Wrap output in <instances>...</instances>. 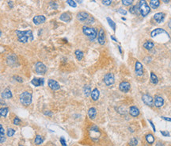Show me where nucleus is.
I'll use <instances>...</instances> for the list:
<instances>
[{
	"label": "nucleus",
	"mask_w": 171,
	"mask_h": 146,
	"mask_svg": "<svg viewBox=\"0 0 171 146\" xmlns=\"http://www.w3.org/2000/svg\"><path fill=\"white\" fill-rule=\"evenodd\" d=\"M16 34L18 36V40L21 43H27L28 40L32 41L33 40V33L31 30H25V31H20L16 30Z\"/></svg>",
	"instance_id": "obj_1"
},
{
	"label": "nucleus",
	"mask_w": 171,
	"mask_h": 146,
	"mask_svg": "<svg viewBox=\"0 0 171 146\" xmlns=\"http://www.w3.org/2000/svg\"><path fill=\"white\" fill-rule=\"evenodd\" d=\"M82 32H83V33L86 35V36L88 37V38L90 41L95 40L96 39V37H97V30H95L94 28L89 27V26H87V25H85V26L82 27Z\"/></svg>",
	"instance_id": "obj_2"
},
{
	"label": "nucleus",
	"mask_w": 171,
	"mask_h": 146,
	"mask_svg": "<svg viewBox=\"0 0 171 146\" xmlns=\"http://www.w3.org/2000/svg\"><path fill=\"white\" fill-rule=\"evenodd\" d=\"M32 94L28 91H24L20 94V102L22 105L25 106H28L32 103Z\"/></svg>",
	"instance_id": "obj_3"
},
{
	"label": "nucleus",
	"mask_w": 171,
	"mask_h": 146,
	"mask_svg": "<svg viewBox=\"0 0 171 146\" xmlns=\"http://www.w3.org/2000/svg\"><path fill=\"white\" fill-rule=\"evenodd\" d=\"M139 10L142 17H146L151 11V8L146 0H140L139 2Z\"/></svg>",
	"instance_id": "obj_4"
},
{
	"label": "nucleus",
	"mask_w": 171,
	"mask_h": 146,
	"mask_svg": "<svg viewBox=\"0 0 171 146\" xmlns=\"http://www.w3.org/2000/svg\"><path fill=\"white\" fill-rule=\"evenodd\" d=\"M89 133H90V138L93 140V141H97L101 136V132H100L99 129H98V127L96 125L91 126Z\"/></svg>",
	"instance_id": "obj_5"
},
{
	"label": "nucleus",
	"mask_w": 171,
	"mask_h": 146,
	"mask_svg": "<svg viewBox=\"0 0 171 146\" xmlns=\"http://www.w3.org/2000/svg\"><path fill=\"white\" fill-rule=\"evenodd\" d=\"M35 71L39 75H43L47 72V67L41 62H37L35 64Z\"/></svg>",
	"instance_id": "obj_6"
},
{
	"label": "nucleus",
	"mask_w": 171,
	"mask_h": 146,
	"mask_svg": "<svg viewBox=\"0 0 171 146\" xmlns=\"http://www.w3.org/2000/svg\"><path fill=\"white\" fill-rule=\"evenodd\" d=\"M90 16L91 15L89 14L87 12L80 11V12H78V14H77V19L79 21H81V22H82V23L86 24V22L88 21V19L90 18Z\"/></svg>",
	"instance_id": "obj_7"
},
{
	"label": "nucleus",
	"mask_w": 171,
	"mask_h": 146,
	"mask_svg": "<svg viewBox=\"0 0 171 146\" xmlns=\"http://www.w3.org/2000/svg\"><path fill=\"white\" fill-rule=\"evenodd\" d=\"M115 82V77L113 73H108L104 77V83L107 86H111Z\"/></svg>",
	"instance_id": "obj_8"
},
{
	"label": "nucleus",
	"mask_w": 171,
	"mask_h": 146,
	"mask_svg": "<svg viewBox=\"0 0 171 146\" xmlns=\"http://www.w3.org/2000/svg\"><path fill=\"white\" fill-rule=\"evenodd\" d=\"M142 100L143 101V103L146 105H147V106H152L154 104V98H152L151 95L147 94L142 95Z\"/></svg>",
	"instance_id": "obj_9"
},
{
	"label": "nucleus",
	"mask_w": 171,
	"mask_h": 146,
	"mask_svg": "<svg viewBox=\"0 0 171 146\" xmlns=\"http://www.w3.org/2000/svg\"><path fill=\"white\" fill-rule=\"evenodd\" d=\"M97 40L98 42L100 44L103 45L105 43V33H104V31L103 29H100L99 32H98L97 34Z\"/></svg>",
	"instance_id": "obj_10"
},
{
	"label": "nucleus",
	"mask_w": 171,
	"mask_h": 146,
	"mask_svg": "<svg viewBox=\"0 0 171 146\" xmlns=\"http://www.w3.org/2000/svg\"><path fill=\"white\" fill-rule=\"evenodd\" d=\"M45 21H46V18L44 15H37L33 19V23L37 25L44 23V22H45Z\"/></svg>",
	"instance_id": "obj_11"
},
{
	"label": "nucleus",
	"mask_w": 171,
	"mask_h": 146,
	"mask_svg": "<svg viewBox=\"0 0 171 146\" xmlns=\"http://www.w3.org/2000/svg\"><path fill=\"white\" fill-rule=\"evenodd\" d=\"M135 73L136 75L138 76H141L143 74V68H142V65L140 62L136 61L135 63Z\"/></svg>",
	"instance_id": "obj_12"
},
{
	"label": "nucleus",
	"mask_w": 171,
	"mask_h": 146,
	"mask_svg": "<svg viewBox=\"0 0 171 146\" xmlns=\"http://www.w3.org/2000/svg\"><path fill=\"white\" fill-rule=\"evenodd\" d=\"M48 87L53 91H57L60 88V86L59 84V83L54 80V79H49L48 82Z\"/></svg>",
	"instance_id": "obj_13"
},
{
	"label": "nucleus",
	"mask_w": 171,
	"mask_h": 146,
	"mask_svg": "<svg viewBox=\"0 0 171 146\" xmlns=\"http://www.w3.org/2000/svg\"><path fill=\"white\" fill-rule=\"evenodd\" d=\"M130 88H131V85H130V83L128 82H122V83H120L119 85V89L122 92H124V93L129 91Z\"/></svg>",
	"instance_id": "obj_14"
},
{
	"label": "nucleus",
	"mask_w": 171,
	"mask_h": 146,
	"mask_svg": "<svg viewBox=\"0 0 171 146\" xmlns=\"http://www.w3.org/2000/svg\"><path fill=\"white\" fill-rule=\"evenodd\" d=\"M168 34V33L166 31V30H164L163 29H161V28H157V29H155L154 30H153L151 33V37H157L158 35H161V34Z\"/></svg>",
	"instance_id": "obj_15"
},
{
	"label": "nucleus",
	"mask_w": 171,
	"mask_h": 146,
	"mask_svg": "<svg viewBox=\"0 0 171 146\" xmlns=\"http://www.w3.org/2000/svg\"><path fill=\"white\" fill-rule=\"evenodd\" d=\"M31 83L35 87H40L44 83V79L43 78H34L32 79Z\"/></svg>",
	"instance_id": "obj_16"
},
{
	"label": "nucleus",
	"mask_w": 171,
	"mask_h": 146,
	"mask_svg": "<svg viewBox=\"0 0 171 146\" xmlns=\"http://www.w3.org/2000/svg\"><path fill=\"white\" fill-rule=\"evenodd\" d=\"M154 104V106H156V107H158V108L162 106L163 104H164V99L162 98V97H161V96H155Z\"/></svg>",
	"instance_id": "obj_17"
},
{
	"label": "nucleus",
	"mask_w": 171,
	"mask_h": 146,
	"mask_svg": "<svg viewBox=\"0 0 171 146\" xmlns=\"http://www.w3.org/2000/svg\"><path fill=\"white\" fill-rule=\"evenodd\" d=\"M164 18H165V14L162 12L157 13V14H155L154 15V19L158 23H162L164 21Z\"/></svg>",
	"instance_id": "obj_18"
},
{
	"label": "nucleus",
	"mask_w": 171,
	"mask_h": 146,
	"mask_svg": "<svg viewBox=\"0 0 171 146\" xmlns=\"http://www.w3.org/2000/svg\"><path fill=\"white\" fill-rule=\"evenodd\" d=\"M59 19H60V20H62L63 21H64V22H69L71 20V15L70 13H67V12L63 13V14L60 15Z\"/></svg>",
	"instance_id": "obj_19"
},
{
	"label": "nucleus",
	"mask_w": 171,
	"mask_h": 146,
	"mask_svg": "<svg viewBox=\"0 0 171 146\" xmlns=\"http://www.w3.org/2000/svg\"><path fill=\"white\" fill-rule=\"evenodd\" d=\"M7 63L10 66H14L15 64H17L18 63V59L16 57L15 55H10L7 58Z\"/></svg>",
	"instance_id": "obj_20"
},
{
	"label": "nucleus",
	"mask_w": 171,
	"mask_h": 146,
	"mask_svg": "<svg viewBox=\"0 0 171 146\" xmlns=\"http://www.w3.org/2000/svg\"><path fill=\"white\" fill-rule=\"evenodd\" d=\"M1 95L2 98H7V99H9V98H12V92L9 88H6L5 90L2 91Z\"/></svg>",
	"instance_id": "obj_21"
},
{
	"label": "nucleus",
	"mask_w": 171,
	"mask_h": 146,
	"mask_svg": "<svg viewBox=\"0 0 171 146\" xmlns=\"http://www.w3.org/2000/svg\"><path fill=\"white\" fill-rule=\"evenodd\" d=\"M91 94L92 99H93L94 101H97L98 98H99L100 92H99V91H98V89L95 88V89H94V90L91 91V94Z\"/></svg>",
	"instance_id": "obj_22"
},
{
	"label": "nucleus",
	"mask_w": 171,
	"mask_h": 146,
	"mask_svg": "<svg viewBox=\"0 0 171 146\" xmlns=\"http://www.w3.org/2000/svg\"><path fill=\"white\" fill-rule=\"evenodd\" d=\"M129 113L132 117H137L139 115V110L136 106H131L129 110Z\"/></svg>",
	"instance_id": "obj_23"
},
{
	"label": "nucleus",
	"mask_w": 171,
	"mask_h": 146,
	"mask_svg": "<svg viewBox=\"0 0 171 146\" xmlns=\"http://www.w3.org/2000/svg\"><path fill=\"white\" fill-rule=\"evenodd\" d=\"M97 115V110L94 107H91L88 110V116L90 119H94Z\"/></svg>",
	"instance_id": "obj_24"
},
{
	"label": "nucleus",
	"mask_w": 171,
	"mask_h": 146,
	"mask_svg": "<svg viewBox=\"0 0 171 146\" xmlns=\"http://www.w3.org/2000/svg\"><path fill=\"white\" fill-rule=\"evenodd\" d=\"M154 43L152 42V41H146V42L143 44V47H144V49H147V50H151L152 49L154 48Z\"/></svg>",
	"instance_id": "obj_25"
},
{
	"label": "nucleus",
	"mask_w": 171,
	"mask_h": 146,
	"mask_svg": "<svg viewBox=\"0 0 171 146\" xmlns=\"http://www.w3.org/2000/svg\"><path fill=\"white\" fill-rule=\"evenodd\" d=\"M150 6H151V8L157 9L158 6H160L159 0H151V1H150Z\"/></svg>",
	"instance_id": "obj_26"
},
{
	"label": "nucleus",
	"mask_w": 171,
	"mask_h": 146,
	"mask_svg": "<svg viewBox=\"0 0 171 146\" xmlns=\"http://www.w3.org/2000/svg\"><path fill=\"white\" fill-rule=\"evenodd\" d=\"M8 108L7 107H4V108H0V117H6V115L8 114Z\"/></svg>",
	"instance_id": "obj_27"
},
{
	"label": "nucleus",
	"mask_w": 171,
	"mask_h": 146,
	"mask_svg": "<svg viewBox=\"0 0 171 146\" xmlns=\"http://www.w3.org/2000/svg\"><path fill=\"white\" fill-rule=\"evenodd\" d=\"M151 83L153 84H157L158 83V77H157L156 75H155L154 72H151Z\"/></svg>",
	"instance_id": "obj_28"
},
{
	"label": "nucleus",
	"mask_w": 171,
	"mask_h": 146,
	"mask_svg": "<svg viewBox=\"0 0 171 146\" xmlns=\"http://www.w3.org/2000/svg\"><path fill=\"white\" fill-rule=\"evenodd\" d=\"M44 141V140L43 138L41 137V136L40 135H37L36 136V137H35V140H34V143L36 145H40V144H42Z\"/></svg>",
	"instance_id": "obj_29"
},
{
	"label": "nucleus",
	"mask_w": 171,
	"mask_h": 146,
	"mask_svg": "<svg viewBox=\"0 0 171 146\" xmlns=\"http://www.w3.org/2000/svg\"><path fill=\"white\" fill-rule=\"evenodd\" d=\"M106 20H107V21H108V23H109V26L111 27L113 29V30L115 31V30H116V24H115V22H114L112 19H111L110 18H109L108 17L107 18H106Z\"/></svg>",
	"instance_id": "obj_30"
},
{
	"label": "nucleus",
	"mask_w": 171,
	"mask_h": 146,
	"mask_svg": "<svg viewBox=\"0 0 171 146\" xmlns=\"http://www.w3.org/2000/svg\"><path fill=\"white\" fill-rule=\"evenodd\" d=\"M83 91L86 96H89L91 94V90H90V87L89 85H85V87L83 88Z\"/></svg>",
	"instance_id": "obj_31"
},
{
	"label": "nucleus",
	"mask_w": 171,
	"mask_h": 146,
	"mask_svg": "<svg viewBox=\"0 0 171 146\" xmlns=\"http://www.w3.org/2000/svg\"><path fill=\"white\" fill-rule=\"evenodd\" d=\"M75 53V56L78 60H81L82 59V57H83V52H82V51L76 50Z\"/></svg>",
	"instance_id": "obj_32"
},
{
	"label": "nucleus",
	"mask_w": 171,
	"mask_h": 146,
	"mask_svg": "<svg viewBox=\"0 0 171 146\" xmlns=\"http://www.w3.org/2000/svg\"><path fill=\"white\" fill-rule=\"evenodd\" d=\"M146 140H147V143H149V144H152L154 141V137L152 134H147L146 136Z\"/></svg>",
	"instance_id": "obj_33"
},
{
	"label": "nucleus",
	"mask_w": 171,
	"mask_h": 146,
	"mask_svg": "<svg viewBox=\"0 0 171 146\" xmlns=\"http://www.w3.org/2000/svg\"><path fill=\"white\" fill-rule=\"evenodd\" d=\"M138 144V141H137V139L135 138V137H133L132 138L131 140H130V141H129V145L130 146H135V145H137Z\"/></svg>",
	"instance_id": "obj_34"
},
{
	"label": "nucleus",
	"mask_w": 171,
	"mask_h": 146,
	"mask_svg": "<svg viewBox=\"0 0 171 146\" xmlns=\"http://www.w3.org/2000/svg\"><path fill=\"white\" fill-rule=\"evenodd\" d=\"M14 133H15V130L14 129L9 128L7 129V133H6V134H7V136H10V137H11V136H13L14 135Z\"/></svg>",
	"instance_id": "obj_35"
},
{
	"label": "nucleus",
	"mask_w": 171,
	"mask_h": 146,
	"mask_svg": "<svg viewBox=\"0 0 171 146\" xmlns=\"http://www.w3.org/2000/svg\"><path fill=\"white\" fill-rule=\"evenodd\" d=\"M133 1L134 0H122V3L124 6H131L133 3Z\"/></svg>",
	"instance_id": "obj_36"
},
{
	"label": "nucleus",
	"mask_w": 171,
	"mask_h": 146,
	"mask_svg": "<svg viewBox=\"0 0 171 146\" xmlns=\"http://www.w3.org/2000/svg\"><path fill=\"white\" fill-rule=\"evenodd\" d=\"M66 3H67L69 6H71V7H76V6H77V3H76L74 0H66Z\"/></svg>",
	"instance_id": "obj_37"
},
{
	"label": "nucleus",
	"mask_w": 171,
	"mask_h": 146,
	"mask_svg": "<svg viewBox=\"0 0 171 146\" xmlns=\"http://www.w3.org/2000/svg\"><path fill=\"white\" fill-rule=\"evenodd\" d=\"M49 5H50L51 7L54 10H56L57 8H58V4H57L56 2H50Z\"/></svg>",
	"instance_id": "obj_38"
},
{
	"label": "nucleus",
	"mask_w": 171,
	"mask_h": 146,
	"mask_svg": "<svg viewBox=\"0 0 171 146\" xmlns=\"http://www.w3.org/2000/svg\"><path fill=\"white\" fill-rule=\"evenodd\" d=\"M13 78H14L17 82H19V83H23V81H24L23 79H22L21 77H20V76H18V75H14Z\"/></svg>",
	"instance_id": "obj_39"
},
{
	"label": "nucleus",
	"mask_w": 171,
	"mask_h": 146,
	"mask_svg": "<svg viewBox=\"0 0 171 146\" xmlns=\"http://www.w3.org/2000/svg\"><path fill=\"white\" fill-rule=\"evenodd\" d=\"M113 0H102V3L104 6H109L112 3Z\"/></svg>",
	"instance_id": "obj_40"
},
{
	"label": "nucleus",
	"mask_w": 171,
	"mask_h": 146,
	"mask_svg": "<svg viewBox=\"0 0 171 146\" xmlns=\"http://www.w3.org/2000/svg\"><path fill=\"white\" fill-rule=\"evenodd\" d=\"M6 141V136L4 134H2V133H0V144L1 143H3Z\"/></svg>",
	"instance_id": "obj_41"
},
{
	"label": "nucleus",
	"mask_w": 171,
	"mask_h": 146,
	"mask_svg": "<svg viewBox=\"0 0 171 146\" xmlns=\"http://www.w3.org/2000/svg\"><path fill=\"white\" fill-rule=\"evenodd\" d=\"M20 122H21V120L19 119L18 117H16L14 119V125H19V124H20Z\"/></svg>",
	"instance_id": "obj_42"
},
{
	"label": "nucleus",
	"mask_w": 171,
	"mask_h": 146,
	"mask_svg": "<svg viewBox=\"0 0 171 146\" xmlns=\"http://www.w3.org/2000/svg\"><path fill=\"white\" fill-rule=\"evenodd\" d=\"M118 12L120 13V14H122V15H126L127 14V11L125 10L122 9V8H120L118 10Z\"/></svg>",
	"instance_id": "obj_43"
},
{
	"label": "nucleus",
	"mask_w": 171,
	"mask_h": 146,
	"mask_svg": "<svg viewBox=\"0 0 171 146\" xmlns=\"http://www.w3.org/2000/svg\"><path fill=\"white\" fill-rule=\"evenodd\" d=\"M60 142H61V145L63 146H66V141H65V139L64 137H60Z\"/></svg>",
	"instance_id": "obj_44"
},
{
	"label": "nucleus",
	"mask_w": 171,
	"mask_h": 146,
	"mask_svg": "<svg viewBox=\"0 0 171 146\" xmlns=\"http://www.w3.org/2000/svg\"><path fill=\"white\" fill-rule=\"evenodd\" d=\"M135 9H136L135 6H132V7L129 9L130 13H131V14H135Z\"/></svg>",
	"instance_id": "obj_45"
},
{
	"label": "nucleus",
	"mask_w": 171,
	"mask_h": 146,
	"mask_svg": "<svg viewBox=\"0 0 171 146\" xmlns=\"http://www.w3.org/2000/svg\"><path fill=\"white\" fill-rule=\"evenodd\" d=\"M161 133L164 136H170V133L169 132H165V131H161Z\"/></svg>",
	"instance_id": "obj_46"
},
{
	"label": "nucleus",
	"mask_w": 171,
	"mask_h": 146,
	"mask_svg": "<svg viewBox=\"0 0 171 146\" xmlns=\"http://www.w3.org/2000/svg\"><path fill=\"white\" fill-rule=\"evenodd\" d=\"M4 133H5V130L4 129H3V127L2 125L0 124V133H2V134H4Z\"/></svg>",
	"instance_id": "obj_47"
},
{
	"label": "nucleus",
	"mask_w": 171,
	"mask_h": 146,
	"mask_svg": "<svg viewBox=\"0 0 171 146\" xmlns=\"http://www.w3.org/2000/svg\"><path fill=\"white\" fill-rule=\"evenodd\" d=\"M149 122H150V123H151V125L152 126V128H153V130H154V132H155V131H156V129H155V127H154V123H153V122H151V120H149Z\"/></svg>",
	"instance_id": "obj_48"
},
{
	"label": "nucleus",
	"mask_w": 171,
	"mask_h": 146,
	"mask_svg": "<svg viewBox=\"0 0 171 146\" xmlns=\"http://www.w3.org/2000/svg\"><path fill=\"white\" fill-rule=\"evenodd\" d=\"M162 118L164 119V120H166V121H168V122H171V118H170V117H162Z\"/></svg>",
	"instance_id": "obj_49"
},
{
	"label": "nucleus",
	"mask_w": 171,
	"mask_h": 146,
	"mask_svg": "<svg viewBox=\"0 0 171 146\" xmlns=\"http://www.w3.org/2000/svg\"><path fill=\"white\" fill-rule=\"evenodd\" d=\"M8 5H9V6L10 8H13V6H14V4H13V2L12 1H9L8 2Z\"/></svg>",
	"instance_id": "obj_50"
},
{
	"label": "nucleus",
	"mask_w": 171,
	"mask_h": 146,
	"mask_svg": "<svg viewBox=\"0 0 171 146\" xmlns=\"http://www.w3.org/2000/svg\"><path fill=\"white\" fill-rule=\"evenodd\" d=\"M156 146H164L162 143H161V142H158L157 144H156Z\"/></svg>",
	"instance_id": "obj_51"
},
{
	"label": "nucleus",
	"mask_w": 171,
	"mask_h": 146,
	"mask_svg": "<svg viewBox=\"0 0 171 146\" xmlns=\"http://www.w3.org/2000/svg\"><path fill=\"white\" fill-rule=\"evenodd\" d=\"M75 1L78 3H79V4H81V3H82V2H83V0H75Z\"/></svg>",
	"instance_id": "obj_52"
},
{
	"label": "nucleus",
	"mask_w": 171,
	"mask_h": 146,
	"mask_svg": "<svg viewBox=\"0 0 171 146\" xmlns=\"http://www.w3.org/2000/svg\"><path fill=\"white\" fill-rule=\"evenodd\" d=\"M168 26H169V28L171 30V20L169 21V23H168Z\"/></svg>",
	"instance_id": "obj_53"
},
{
	"label": "nucleus",
	"mask_w": 171,
	"mask_h": 146,
	"mask_svg": "<svg viewBox=\"0 0 171 146\" xmlns=\"http://www.w3.org/2000/svg\"><path fill=\"white\" fill-rule=\"evenodd\" d=\"M111 38H112V39H113L114 41H116V42H117V40H116V38H115V37H114L113 36H111Z\"/></svg>",
	"instance_id": "obj_54"
},
{
	"label": "nucleus",
	"mask_w": 171,
	"mask_h": 146,
	"mask_svg": "<svg viewBox=\"0 0 171 146\" xmlns=\"http://www.w3.org/2000/svg\"><path fill=\"white\" fill-rule=\"evenodd\" d=\"M44 114H46V115H52V113H51V112H45V113H44Z\"/></svg>",
	"instance_id": "obj_55"
},
{
	"label": "nucleus",
	"mask_w": 171,
	"mask_h": 146,
	"mask_svg": "<svg viewBox=\"0 0 171 146\" xmlns=\"http://www.w3.org/2000/svg\"><path fill=\"white\" fill-rule=\"evenodd\" d=\"M162 2H165V3H168L170 2V0H162Z\"/></svg>",
	"instance_id": "obj_56"
},
{
	"label": "nucleus",
	"mask_w": 171,
	"mask_h": 146,
	"mask_svg": "<svg viewBox=\"0 0 171 146\" xmlns=\"http://www.w3.org/2000/svg\"><path fill=\"white\" fill-rule=\"evenodd\" d=\"M118 48H119V50H120V53H121V52H122V51H121V48H120V46H119Z\"/></svg>",
	"instance_id": "obj_57"
},
{
	"label": "nucleus",
	"mask_w": 171,
	"mask_h": 146,
	"mask_svg": "<svg viewBox=\"0 0 171 146\" xmlns=\"http://www.w3.org/2000/svg\"><path fill=\"white\" fill-rule=\"evenodd\" d=\"M1 35H2V32H1V30H0V37H1Z\"/></svg>",
	"instance_id": "obj_58"
},
{
	"label": "nucleus",
	"mask_w": 171,
	"mask_h": 146,
	"mask_svg": "<svg viewBox=\"0 0 171 146\" xmlns=\"http://www.w3.org/2000/svg\"><path fill=\"white\" fill-rule=\"evenodd\" d=\"M91 1H93V2H95V0H91Z\"/></svg>",
	"instance_id": "obj_59"
},
{
	"label": "nucleus",
	"mask_w": 171,
	"mask_h": 146,
	"mask_svg": "<svg viewBox=\"0 0 171 146\" xmlns=\"http://www.w3.org/2000/svg\"><path fill=\"white\" fill-rule=\"evenodd\" d=\"M19 146H23V145H19Z\"/></svg>",
	"instance_id": "obj_60"
}]
</instances>
